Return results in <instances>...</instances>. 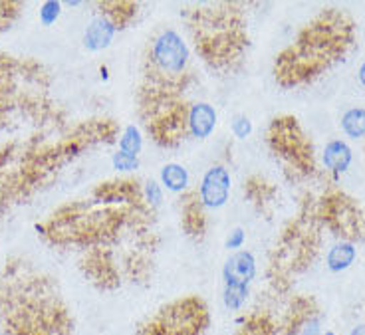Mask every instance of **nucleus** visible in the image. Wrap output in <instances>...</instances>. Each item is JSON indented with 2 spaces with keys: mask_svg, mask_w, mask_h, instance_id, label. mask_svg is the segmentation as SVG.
<instances>
[{
  "mask_svg": "<svg viewBox=\"0 0 365 335\" xmlns=\"http://www.w3.org/2000/svg\"><path fill=\"white\" fill-rule=\"evenodd\" d=\"M354 42V22L336 9L319 12L274 63V78L282 88L312 82L346 54Z\"/></svg>",
  "mask_w": 365,
  "mask_h": 335,
  "instance_id": "nucleus-2",
  "label": "nucleus"
},
{
  "mask_svg": "<svg viewBox=\"0 0 365 335\" xmlns=\"http://www.w3.org/2000/svg\"><path fill=\"white\" fill-rule=\"evenodd\" d=\"M319 230H322V222H319L316 207L304 209L300 218H296L288 225L274 252L272 270L276 280L278 278L284 280L288 274L298 272L306 266H310L319 248Z\"/></svg>",
  "mask_w": 365,
  "mask_h": 335,
  "instance_id": "nucleus-6",
  "label": "nucleus"
},
{
  "mask_svg": "<svg viewBox=\"0 0 365 335\" xmlns=\"http://www.w3.org/2000/svg\"><path fill=\"white\" fill-rule=\"evenodd\" d=\"M245 240H247V236H245V232H242L240 228H237V230H232V232L228 234L227 248H228V250H238L240 246L245 244Z\"/></svg>",
  "mask_w": 365,
  "mask_h": 335,
  "instance_id": "nucleus-28",
  "label": "nucleus"
},
{
  "mask_svg": "<svg viewBox=\"0 0 365 335\" xmlns=\"http://www.w3.org/2000/svg\"><path fill=\"white\" fill-rule=\"evenodd\" d=\"M98 6L101 9L100 16L108 20L115 30L128 26L137 14V4L135 2H128V0H121V2L110 0V2H100Z\"/></svg>",
  "mask_w": 365,
  "mask_h": 335,
  "instance_id": "nucleus-14",
  "label": "nucleus"
},
{
  "mask_svg": "<svg viewBox=\"0 0 365 335\" xmlns=\"http://www.w3.org/2000/svg\"><path fill=\"white\" fill-rule=\"evenodd\" d=\"M359 82H361L365 86V63H364V66H361V70H359Z\"/></svg>",
  "mask_w": 365,
  "mask_h": 335,
  "instance_id": "nucleus-31",
  "label": "nucleus"
},
{
  "mask_svg": "<svg viewBox=\"0 0 365 335\" xmlns=\"http://www.w3.org/2000/svg\"><path fill=\"white\" fill-rule=\"evenodd\" d=\"M181 225L191 238L201 240L207 232V212L199 190H187L181 199Z\"/></svg>",
  "mask_w": 365,
  "mask_h": 335,
  "instance_id": "nucleus-11",
  "label": "nucleus"
},
{
  "mask_svg": "<svg viewBox=\"0 0 365 335\" xmlns=\"http://www.w3.org/2000/svg\"><path fill=\"white\" fill-rule=\"evenodd\" d=\"M256 276V260L250 252L232 254L225 262L222 268V280L225 286H238V288H250V282Z\"/></svg>",
  "mask_w": 365,
  "mask_h": 335,
  "instance_id": "nucleus-12",
  "label": "nucleus"
},
{
  "mask_svg": "<svg viewBox=\"0 0 365 335\" xmlns=\"http://www.w3.org/2000/svg\"><path fill=\"white\" fill-rule=\"evenodd\" d=\"M141 147H143V139H141V133H139V129L133 125H129L125 131H123V135L119 139V149L123 151V153L133 155L137 157V153L141 151Z\"/></svg>",
  "mask_w": 365,
  "mask_h": 335,
  "instance_id": "nucleus-22",
  "label": "nucleus"
},
{
  "mask_svg": "<svg viewBox=\"0 0 365 335\" xmlns=\"http://www.w3.org/2000/svg\"><path fill=\"white\" fill-rule=\"evenodd\" d=\"M298 335H324L322 334V327H319V319L316 316L310 317L304 326H302V329L298 331Z\"/></svg>",
  "mask_w": 365,
  "mask_h": 335,
  "instance_id": "nucleus-29",
  "label": "nucleus"
},
{
  "mask_svg": "<svg viewBox=\"0 0 365 335\" xmlns=\"http://www.w3.org/2000/svg\"><path fill=\"white\" fill-rule=\"evenodd\" d=\"M324 335H336V334H334V331H326V334H324Z\"/></svg>",
  "mask_w": 365,
  "mask_h": 335,
  "instance_id": "nucleus-32",
  "label": "nucleus"
},
{
  "mask_svg": "<svg viewBox=\"0 0 365 335\" xmlns=\"http://www.w3.org/2000/svg\"><path fill=\"white\" fill-rule=\"evenodd\" d=\"M115 32H118V30L111 26L108 20L103 19V16H98V19L93 20L90 26H88V30H86V36H83L86 48H88V50H93V52L108 48Z\"/></svg>",
  "mask_w": 365,
  "mask_h": 335,
  "instance_id": "nucleus-15",
  "label": "nucleus"
},
{
  "mask_svg": "<svg viewBox=\"0 0 365 335\" xmlns=\"http://www.w3.org/2000/svg\"><path fill=\"white\" fill-rule=\"evenodd\" d=\"M82 266L86 270V276H90V280L98 284L100 288L111 290V288L119 286V268L115 266V258L110 248H106V246L90 248Z\"/></svg>",
  "mask_w": 365,
  "mask_h": 335,
  "instance_id": "nucleus-9",
  "label": "nucleus"
},
{
  "mask_svg": "<svg viewBox=\"0 0 365 335\" xmlns=\"http://www.w3.org/2000/svg\"><path fill=\"white\" fill-rule=\"evenodd\" d=\"M189 60V48L182 38L175 30H163L149 44L141 88L182 96L191 80Z\"/></svg>",
  "mask_w": 365,
  "mask_h": 335,
  "instance_id": "nucleus-4",
  "label": "nucleus"
},
{
  "mask_svg": "<svg viewBox=\"0 0 365 335\" xmlns=\"http://www.w3.org/2000/svg\"><path fill=\"white\" fill-rule=\"evenodd\" d=\"M161 182L173 192H185L189 187V172L182 165L169 163L161 169Z\"/></svg>",
  "mask_w": 365,
  "mask_h": 335,
  "instance_id": "nucleus-17",
  "label": "nucleus"
},
{
  "mask_svg": "<svg viewBox=\"0 0 365 335\" xmlns=\"http://www.w3.org/2000/svg\"><path fill=\"white\" fill-rule=\"evenodd\" d=\"M217 127V111L209 103H195L189 108V133L199 139L207 137L215 131Z\"/></svg>",
  "mask_w": 365,
  "mask_h": 335,
  "instance_id": "nucleus-13",
  "label": "nucleus"
},
{
  "mask_svg": "<svg viewBox=\"0 0 365 335\" xmlns=\"http://www.w3.org/2000/svg\"><path fill=\"white\" fill-rule=\"evenodd\" d=\"M232 131L238 139H247L250 133H252V123L248 118H237L235 123H232Z\"/></svg>",
  "mask_w": 365,
  "mask_h": 335,
  "instance_id": "nucleus-27",
  "label": "nucleus"
},
{
  "mask_svg": "<svg viewBox=\"0 0 365 335\" xmlns=\"http://www.w3.org/2000/svg\"><path fill=\"white\" fill-rule=\"evenodd\" d=\"M20 9H22V2H6V0H0V32L10 28V24L16 20Z\"/></svg>",
  "mask_w": 365,
  "mask_h": 335,
  "instance_id": "nucleus-23",
  "label": "nucleus"
},
{
  "mask_svg": "<svg viewBox=\"0 0 365 335\" xmlns=\"http://www.w3.org/2000/svg\"><path fill=\"white\" fill-rule=\"evenodd\" d=\"M195 48L210 68L232 70L248 46L247 24L240 4H201L187 16Z\"/></svg>",
  "mask_w": 365,
  "mask_h": 335,
  "instance_id": "nucleus-3",
  "label": "nucleus"
},
{
  "mask_svg": "<svg viewBox=\"0 0 365 335\" xmlns=\"http://www.w3.org/2000/svg\"><path fill=\"white\" fill-rule=\"evenodd\" d=\"M316 212L322 227H328L346 242L361 240L365 236V215L359 210L356 200L339 190L328 192L319 200Z\"/></svg>",
  "mask_w": 365,
  "mask_h": 335,
  "instance_id": "nucleus-8",
  "label": "nucleus"
},
{
  "mask_svg": "<svg viewBox=\"0 0 365 335\" xmlns=\"http://www.w3.org/2000/svg\"><path fill=\"white\" fill-rule=\"evenodd\" d=\"M60 12H62V4L58 0H48V2H44L40 6V22L44 26H50V24H54L56 20H58Z\"/></svg>",
  "mask_w": 365,
  "mask_h": 335,
  "instance_id": "nucleus-24",
  "label": "nucleus"
},
{
  "mask_svg": "<svg viewBox=\"0 0 365 335\" xmlns=\"http://www.w3.org/2000/svg\"><path fill=\"white\" fill-rule=\"evenodd\" d=\"M351 163V149L344 141H331L324 149V165L329 171L344 172Z\"/></svg>",
  "mask_w": 365,
  "mask_h": 335,
  "instance_id": "nucleus-16",
  "label": "nucleus"
},
{
  "mask_svg": "<svg viewBox=\"0 0 365 335\" xmlns=\"http://www.w3.org/2000/svg\"><path fill=\"white\" fill-rule=\"evenodd\" d=\"M228 190H230V175L225 167H210L205 172L199 189V197L205 209H219L228 200Z\"/></svg>",
  "mask_w": 365,
  "mask_h": 335,
  "instance_id": "nucleus-10",
  "label": "nucleus"
},
{
  "mask_svg": "<svg viewBox=\"0 0 365 335\" xmlns=\"http://www.w3.org/2000/svg\"><path fill=\"white\" fill-rule=\"evenodd\" d=\"M248 299V288H238V286H225L222 292V302L228 311H240L245 308Z\"/></svg>",
  "mask_w": 365,
  "mask_h": 335,
  "instance_id": "nucleus-21",
  "label": "nucleus"
},
{
  "mask_svg": "<svg viewBox=\"0 0 365 335\" xmlns=\"http://www.w3.org/2000/svg\"><path fill=\"white\" fill-rule=\"evenodd\" d=\"M349 335H365V324L354 327V329H351V334H349Z\"/></svg>",
  "mask_w": 365,
  "mask_h": 335,
  "instance_id": "nucleus-30",
  "label": "nucleus"
},
{
  "mask_svg": "<svg viewBox=\"0 0 365 335\" xmlns=\"http://www.w3.org/2000/svg\"><path fill=\"white\" fill-rule=\"evenodd\" d=\"M356 260V248L351 242H341L336 244L328 254V268L331 272H341L349 268Z\"/></svg>",
  "mask_w": 365,
  "mask_h": 335,
  "instance_id": "nucleus-18",
  "label": "nucleus"
},
{
  "mask_svg": "<svg viewBox=\"0 0 365 335\" xmlns=\"http://www.w3.org/2000/svg\"><path fill=\"white\" fill-rule=\"evenodd\" d=\"M161 199H163V192H161L159 182L147 181L145 187H143V200H145L147 207L149 209H155V207H159Z\"/></svg>",
  "mask_w": 365,
  "mask_h": 335,
  "instance_id": "nucleus-25",
  "label": "nucleus"
},
{
  "mask_svg": "<svg viewBox=\"0 0 365 335\" xmlns=\"http://www.w3.org/2000/svg\"><path fill=\"white\" fill-rule=\"evenodd\" d=\"M0 324L9 335H70L72 329L52 282L26 266H6L0 278Z\"/></svg>",
  "mask_w": 365,
  "mask_h": 335,
  "instance_id": "nucleus-1",
  "label": "nucleus"
},
{
  "mask_svg": "<svg viewBox=\"0 0 365 335\" xmlns=\"http://www.w3.org/2000/svg\"><path fill=\"white\" fill-rule=\"evenodd\" d=\"M341 125L347 135L354 137H364L365 135V109H349L344 119H341Z\"/></svg>",
  "mask_w": 365,
  "mask_h": 335,
  "instance_id": "nucleus-20",
  "label": "nucleus"
},
{
  "mask_svg": "<svg viewBox=\"0 0 365 335\" xmlns=\"http://www.w3.org/2000/svg\"><path fill=\"white\" fill-rule=\"evenodd\" d=\"M268 145L292 177H310L316 171V159L310 139L292 115L276 118L268 127Z\"/></svg>",
  "mask_w": 365,
  "mask_h": 335,
  "instance_id": "nucleus-7",
  "label": "nucleus"
},
{
  "mask_svg": "<svg viewBox=\"0 0 365 335\" xmlns=\"http://www.w3.org/2000/svg\"><path fill=\"white\" fill-rule=\"evenodd\" d=\"M113 167L118 169V171H135L137 167H139V161H137V157L133 155L123 153V151H118V153L113 155Z\"/></svg>",
  "mask_w": 365,
  "mask_h": 335,
  "instance_id": "nucleus-26",
  "label": "nucleus"
},
{
  "mask_svg": "<svg viewBox=\"0 0 365 335\" xmlns=\"http://www.w3.org/2000/svg\"><path fill=\"white\" fill-rule=\"evenodd\" d=\"M139 113L157 145L177 147L189 133V105L181 96L141 88Z\"/></svg>",
  "mask_w": 365,
  "mask_h": 335,
  "instance_id": "nucleus-5",
  "label": "nucleus"
},
{
  "mask_svg": "<svg viewBox=\"0 0 365 335\" xmlns=\"http://www.w3.org/2000/svg\"><path fill=\"white\" fill-rule=\"evenodd\" d=\"M245 192H248V199L252 202H270L274 197V187L270 182H266L260 177H252L245 187Z\"/></svg>",
  "mask_w": 365,
  "mask_h": 335,
  "instance_id": "nucleus-19",
  "label": "nucleus"
}]
</instances>
